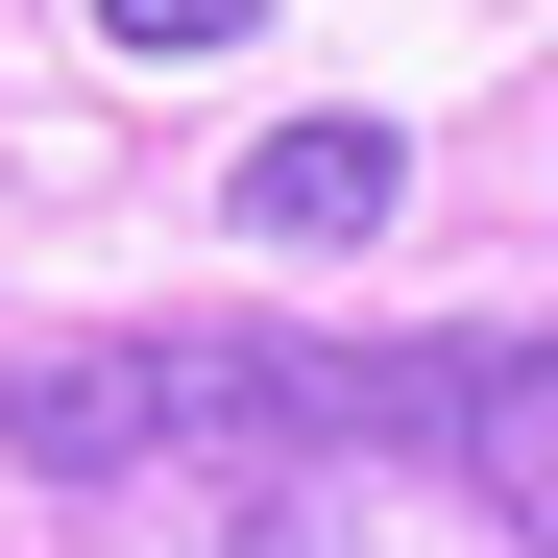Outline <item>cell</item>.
<instances>
[{"label":"cell","mask_w":558,"mask_h":558,"mask_svg":"<svg viewBox=\"0 0 558 558\" xmlns=\"http://www.w3.org/2000/svg\"><path fill=\"white\" fill-rule=\"evenodd\" d=\"M219 219H243V243H292V267H340V243H389V219H413V146H389V122H267V146L219 170Z\"/></svg>","instance_id":"obj_2"},{"label":"cell","mask_w":558,"mask_h":558,"mask_svg":"<svg viewBox=\"0 0 558 558\" xmlns=\"http://www.w3.org/2000/svg\"><path fill=\"white\" fill-rule=\"evenodd\" d=\"M0 461L49 486H146V461H437L486 486L510 558H558V340H437V364H316V340H98V364H0Z\"/></svg>","instance_id":"obj_1"},{"label":"cell","mask_w":558,"mask_h":558,"mask_svg":"<svg viewBox=\"0 0 558 558\" xmlns=\"http://www.w3.org/2000/svg\"><path fill=\"white\" fill-rule=\"evenodd\" d=\"M267 0H98V49H243Z\"/></svg>","instance_id":"obj_4"},{"label":"cell","mask_w":558,"mask_h":558,"mask_svg":"<svg viewBox=\"0 0 558 558\" xmlns=\"http://www.w3.org/2000/svg\"><path fill=\"white\" fill-rule=\"evenodd\" d=\"M122 558H340V510L316 486H195V510H146Z\"/></svg>","instance_id":"obj_3"}]
</instances>
